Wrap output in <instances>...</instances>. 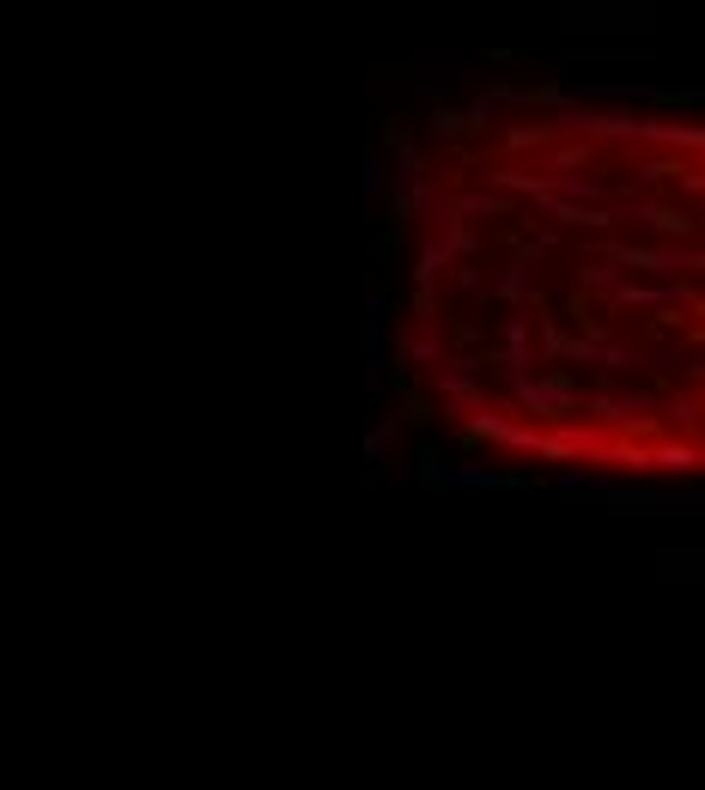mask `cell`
<instances>
[{"mask_svg": "<svg viewBox=\"0 0 705 790\" xmlns=\"http://www.w3.org/2000/svg\"><path fill=\"white\" fill-rule=\"evenodd\" d=\"M396 432H402V414H389V420H383V426L365 438V456H371V462H383V450L396 444Z\"/></svg>", "mask_w": 705, "mask_h": 790, "instance_id": "6da1fadb", "label": "cell"}]
</instances>
